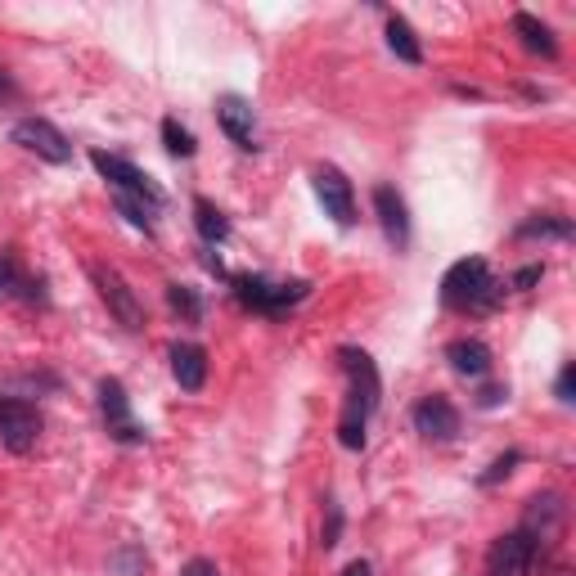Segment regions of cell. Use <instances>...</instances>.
Returning <instances> with one entry per match:
<instances>
[{"label": "cell", "mask_w": 576, "mask_h": 576, "mask_svg": "<svg viewBox=\"0 0 576 576\" xmlns=\"http://www.w3.org/2000/svg\"><path fill=\"white\" fill-rule=\"evenodd\" d=\"M414 433H423L428 441H455L460 437V410L446 397H423L414 406Z\"/></svg>", "instance_id": "8fae6325"}, {"label": "cell", "mask_w": 576, "mask_h": 576, "mask_svg": "<svg viewBox=\"0 0 576 576\" xmlns=\"http://www.w3.org/2000/svg\"><path fill=\"white\" fill-rule=\"evenodd\" d=\"M23 289V276H18V266L10 261V257H0V302L5 297H14Z\"/></svg>", "instance_id": "7402d4cb"}, {"label": "cell", "mask_w": 576, "mask_h": 576, "mask_svg": "<svg viewBox=\"0 0 576 576\" xmlns=\"http://www.w3.org/2000/svg\"><path fill=\"white\" fill-rule=\"evenodd\" d=\"M338 356H343V370H347V383H351V387H347L343 419H338V441H343L347 450H360V446H366V423H370V414H374V406H379L383 383H379L374 360L360 351V347H343Z\"/></svg>", "instance_id": "6da1fadb"}, {"label": "cell", "mask_w": 576, "mask_h": 576, "mask_svg": "<svg viewBox=\"0 0 576 576\" xmlns=\"http://www.w3.org/2000/svg\"><path fill=\"white\" fill-rule=\"evenodd\" d=\"M117 212L136 226V230H149V207L144 203H136V199H127V194H117Z\"/></svg>", "instance_id": "603a6c76"}, {"label": "cell", "mask_w": 576, "mask_h": 576, "mask_svg": "<svg viewBox=\"0 0 576 576\" xmlns=\"http://www.w3.org/2000/svg\"><path fill=\"white\" fill-rule=\"evenodd\" d=\"M513 464H519V455H513V450H509V455H504V460H496V464H491L487 473H482V487H496V482H500V477H509V473H513Z\"/></svg>", "instance_id": "cb8c5ba5"}, {"label": "cell", "mask_w": 576, "mask_h": 576, "mask_svg": "<svg viewBox=\"0 0 576 576\" xmlns=\"http://www.w3.org/2000/svg\"><path fill=\"white\" fill-rule=\"evenodd\" d=\"M14 144H23L27 154H37L46 163H68L73 158V144L68 136L59 131L54 123H46V117H23V123H14Z\"/></svg>", "instance_id": "52a82bcc"}, {"label": "cell", "mask_w": 576, "mask_h": 576, "mask_svg": "<svg viewBox=\"0 0 576 576\" xmlns=\"http://www.w3.org/2000/svg\"><path fill=\"white\" fill-rule=\"evenodd\" d=\"M167 302H171V307L185 316V320H199V316H203V302H199L194 289H185V284H171V289H167Z\"/></svg>", "instance_id": "ffe728a7"}, {"label": "cell", "mask_w": 576, "mask_h": 576, "mask_svg": "<svg viewBox=\"0 0 576 576\" xmlns=\"http://www.w3.org/2000/svg\"><path fill=\"white\" fill-rule=\"evenodd\" d=\"M496 297H500V284L491 280V266L482 257L455 261L441 280V302L450 311H487L496 307Z\"/></svg>", "instance_id": "7a4b0ae2"}, {"label": "cell", "mask_w": 576, "mask_h": 576, "mask_svg": "<svg viewBox=\"0 0 576 576\" xmlns=\"http://www.w3.org/2000/svg\"><path fill=\"white\" fill-rule=\"evenodd\" d=\"M338 532H343V513H338V504H329V527H324V545H338Z\"/></svg>", "instance_id": "484cf974"}, {"label": "cell", "mask_w": 576, "mask_h": 576, "mask_svg": "<svg viewBox=\"0 0 576 576\" xmlns=\"http://www.w3.org/2000/svg\"><path fill=\"white\" fill-rule=\"evenodd\" d=\"M536 234H554V239H567V234H572V226H567V221H550V217H536V221H527V226L519 230V239H536Z\"/></svg>", "instance_id": "44dd1931"}, {"label": "cell", "mask_w": 576, "mask_h": 576, "mask_svg": "<svg viewBox=\"0 0 576 576\" xmlns=\"http://www.w3.org/2000/svg\"><path fill=\"white\" fill-rule=\"evenodd\" d=\"M343 576H370V563H366V559H356V563H347Z\"/></svg>", "instance_id": "f1b7e54d"}, {"label": "cell", "mask_w": 576, "mask_h": 576, "mask_svg": "<svg viewBox=\"0 0 576 576\" xmlns=\"http://www.w3.org/2000/svg\"><path fill=\"white\" fill-rule=\"evenodd\" d=\"M194 226H199V234L207 239V244H221V239L230 234V221H226L221 212L212 207L207 199H199V203H194Z\"/></svg>", "instance_id": "ac0fdd59"}, {"label": "cell", "mask_w": 576, "mask_h": 576, "mask_svg": "<svg viewBox=\"0 0 576 576\" xmlns=\"http://www.w3.org/2000/svg\"><path fill=\"white\" fill-rule=\"evenodd\" d=\"M90 163H95V171L108 180V185L117 190V194H127V199H136V203H144L149 212H158L167 199H163V190L149 180L136 163H127V158H117V154H104V149H95L90 154Z\"/></svg>", "instance_id": "3957f363"}, {"label": "cell", "mask_w": 576, "mask_h": 576, "mask_svg": "<svg viewBox=\"0 0 576 576\" xmlns=\"http://www.w3.org/2000/svg\"><path fill=\"white\" fill-rule=\"evenodd\" d=\"M316 199L324 203V212L338 226H351L356 221V194H351V180L338 171V167H320L316 171Z\"/></svg>", "instance_id": "9c48e42d"}, {"label": "cell", "mask_w": 576, "mask_h": 576, "mask_svg": "<svg viewBox=\"0 0 576 576\" xmlns=\"http://www.w3.org/2000/svg\"><path fill=\"white\" fill-rule=\"evenodd\" d=\"M14 95V81H10V73H0V100H10Z\"/></svg>", "instance_id": "f546056e"}, {"label": "cell", "mask_w": 576, "mask_h": 576, "mask_svg": "<svg viewBox=\"0 0 576 576\" xmlns=\"http://www.w3.org/2000/svg\"><path fill=\"white\" fill-rule=\"evenodd\" d=\"M387 46L397 59H406V64H423V50H419V37L410 33V23L401 14H392L387 18Z\"/></svg>", "instance_id": "e0dca14e"}, {"label": "cell", "mask_w": 576, "mask_h": 576, "mask_svg": "<svg viewBox=\"0 0 576 576\" xmlns=\"http://www.w3.org/2000/svg\"><path fill=\"white\" fill-rule=\"evenodd\" d=\"M540 559V540L527 536L523 527L519 532H509L491 545V554H487V576H527Z\"/></svg>", "instance_id": "5b68a950"}, {"label": "cell", "mask_w": 576, "mask_h": 576, "mask_svg": "<svg viewBox=\"0 0 576 576\" xmlns=\"http://www.w3.org/2000/svg\"><path fill=\"white\" fill-rule=\"evenodd\" d=\"M540 276H545L540 266H527V270H519V276H513V289H532V284H536Z\"/></svg>", "instance_id": "83f0119b"}, {"label": "cell", "mask_w": 576, "mask_h": 576, "mask_svg": "<svg viewBox=\"0 0 576 576\" xmlns=\"http://www.w3.org/2000/svg\"><path fill=\"white\" fill-rule=\"evenodd\" d=\"M163 140H167V149H171L176 158H190V154H194V136L180 127L176 117H167V123H163Z\"/></svg>", "instance_id": "d6986e66"}, {"label": "cell", "mask_w": 576, "mask_h": 576, "mask_svg": "<svg viewBox=\"0 0 576 576\" xmlns=\"http://www.w3.org/2000/svg\"><path fill=\"white\" fill-rule=\"evenodd\" d=\"M180 576H221V572H217L212 559H190L185 567H180Z\"/></svg>", "instance_id": "d4e9b609"}, {"label": "cell", "mask_w": 576, "mask_h": 576, "mask_svg": "<svg viewBox=\"0 0 576 576\" xmlns=\"http://www.w3.org/2000/svg\"><path fill=\"white\" fill-rule=\"evenodd\" d=\"M374 212H379V226L387 234L392 248H406L410 244V212H406V199L392 190V185H379L374 190Z\"/></svg>", "instance_id": "7c38bea8"}, {"label": "cell", "mask_w": 576, "mask_h": 576, "mask_svg": "<svg viewBox=\"0 0 576 576\" xmlns=\"http://www.w3.org/2000/svg\"><path fill=\"white\" fill-rule=\"evenodd\" d=\"M41 437V414L37 406H27L18 397H0V441L14 455H27Z\"/></svg>", "instance_id": "8992f818"}, {"label": "cell", "mask_w": 576, "mask_h": 576, "mask_svg": "<svg viewBox=\"0 0 576 576\" xmlns=\"http://www.w3.org/2000/svg\"><path fill=\"white\" fill-rule=\"evenodd\" d=\"M90 280H95V289H100V297H104V307H108V316L123 324V329H144V307H140V297H136V289L117 276V270H108V266H90Z\"/></svg>", "instance_id": "277c9868"}, {"label": "cell", "mask_w": 576, "mask_h": 576, "mask_svg": "<svg viewBox=\"0 0 576 576\" xmlns=\"http://www.w3.org/2000/svg\"><path fill=\"white\" fill-rule=\"evenodd\" d=\"M171 374L185 392H199L207 383V351L194 343H176L171 347Z\"/></svg>", "instance_id": "5bb4252c"}, {"label": "cell", "mask_w": 576, "mask_h": 576, "mask_svg": "<svg viewBox=\"0 0 576 576\" xmlns=\"http://www.w3.org/2000/svg\"><path fill=\"white\" fill-rule=\"evenodd\" d=\"M100 414H104V423H108V433L117 437V441H140L144 433H140V423L131 419V401H127V387L117 383V379H104L100 383Z\"/></svg>", "instance_id": "ba28073f"}, {"label": "cell", "mask_w": 576, "mask_h": 576, "mask_svg": "<svg viewBox=\"0 0 576 576\" xmlns=\"http://www.w3.org/2000/svg\"><path fill=\"white\" fill-rule=\"evenodd\" d=\"M572 392H576V366H563V374H559V401H572Z\"/></svg>", "instance_id": "4316f807"}, {"label": "cell", "mask_w": 576, "mask_h": 576, "mask_svg": "<svg viewBox=\"0 0 576 576\" xmlns=\"http://www.w3.org/2000/svg\"><path fill=\"white\" fill-rule=\"evenodd\" d=\"M513 33L523 37V46H527L532 54H545V59H554V54H559L554 33H550V27H545L536 14H513Z\"/></svg>", "instance_id": "2e32d148"}, {"label": "cell", "mask_w": 576, "mask_h": 576, "mask_svg": "<svg viewBox=\"0 0 576 576\" xmlns=\"http://www.w3.org/2000/svg\"><path fill=\"white\" fill-rule=\"evenodd\" d=\"M446 360H450V370L464 374V379H482V374L491 370V351H487V343H477V338L450 343L446 347Z\"/></svg>", "instance_id": "9a60e30c"}, {"label": "cell", "mask_w": 576, "mask_h": 576, "mask_svg": "<svg viewBox=\"0 0 576 576\" xmlns=\"http://www.w3.org/2000/svg\"><path fill=\"white\" fill-rule=\"evenodd\" d=\"M217 117H221V131L239 144V149H257V117H253V104L248 100H239V95H226L217 104Z\"/></svg>", "instance_id": "4fadbf2b"}, {"label": "cell", "mask_w": 576, "mask_h": 576, "mask_svg": "<svg viewBox=\"0 0 576 576\" xmlns=\"http://www.w3.org/2000/svg\"><path fill=\"white\" fill-rule=\"evenodd\" d=\"M234 289L257 311H284V307H293V302L307 297V284H302V280H293V284H270V280H248L244 276V280H234Z\"/></svg>", "instance_id": "30bf717a"}]
</instances>
